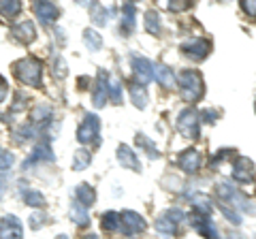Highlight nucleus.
Instances as JSON below:
<instances>
[{"mask_svg":"<svg viewBox=\"0 0 256 239\" xmlns=\"http://www.w3.org/2000/svg\"><path fill=\"white\" fill-rule=\"evenodd\" d=\"M22 11V2H18V0H0V15L2 18H15V15H20Z\"/></svg>","mask_w":256,"mask_h":239,"instance_id":"nucleus-27","label":"nucleus"},{"mask_svg":"<svg viewBox=\"0 0 256 239\" xmlns=\"http://www.w3.org/2000/svg\"><path fill=\"white\" fill-rule=\"evenodd\" d=\"M182 52L186 54L188 58H192V60H205L207 54L212 52V43L207 41V38L196 36V38H190V41L184 43L182 45Z\"/></svg>","mask_w":256,"mask_h":239,"instance_id":"nucleus-10","label":"nucleus"},{"mask_svg":"<svg viewBox=\"0 0 256 239\" xmlns=\"http://www.w3.org/2000/svg\"><path fill=\"white\" fill-rule=\"evenodd\" d=\"M216 118H218V111H214V109H205L201 114V120H203V122H207V124H214Z\"/></svg>","mask_w":256,"mask_h":239,"instance_id":"nucleus-39","label":"nucleus"},{"mask_svg":"<svg viewBox=\"0 0 256 239\" xmlns=\"http://www.w3.org/2000/svg\"><path fill=\"white\" fill-rule=\"evenodd\" d=\"M198 122H201V118H198L196 109L186 107L178 116V130H180V134H184V137L190 139V141H196L198 134H201V130H198Z\"/></svg>","mask_w":256,"mask_h":239,"instance_id":"nucleus-4","label":"nucleus"},{"mask_svg":"<svg viewBox=\"0 0 256 239\" xmlns=\"http://www.w3.org/2000/svg\"><path fill=\"white\" fill-rule=\"evenodd\" d=\"M132 75L139 86L146 88L152 79H154V64L146 58V56H132Z\"/></svg>","mask_w":256,"mask_h":239,"instance_id":"nucleus-8","label":"nucleus"},{"mask_svg":"<svg viewBox=\"0 0 256 239\" xmlns=\"http://www.w3.org/2000/svg\"><path fill=\"white\" fill-rule=\"evenodd\" d=\"M128 94H130V100H132V105L137 109H146L148 107V92H146V88L143 86H139L137 82H130L128 84Z\"/></svg>","mask_w":256,"mask_h":239,"instance_id":"nucleus-19","label":"nucleus"},{"mask_svg":"<svg viewBox=\"0 0 256 239\" xmlns=\"http://www.w3.org/2000/svg\"><path fill=\"white\" fill-rule=\"evenodd\" d=\"M84 239H98V237H96V235H94V233H92V235H86V237H84Z\"/></svg>","mask_w":256,"mask_h":239,"instance_id":"nucleus-42","label":"nucleus"},{"mask_svg":"<svg viewBox=\"0 0 256 239\" xmlns=\"http://www.w3.org/2000/svg\"><path fill=\"white\" fill-rule=\"evenodd\" d=\"M216 194H218V203L230 207V210H239L244 214H250V216H256V207L254 203L248 198L242 190H237L230 182H220L218 184V190H216Z\"/></svg>","mask_w":256,"mask_h":239,"instance_id":"nucleus-1","label":"nucleus"},{"mask_svg":"<svg viewBox=\"0 0 256 239\" xmlns=\"http://www.w3.org/2000/svg\"><path fill=\"white\" fill-rule=\"evenodd\" d=\"M134 13H137V6L132 2L122 4V32L130 34L134 30Z\"/></svg>","mask_w":256,"mask_h":239,"instance_id":"nucleus-22","label":"nucleus"},{"mask_svg":"<svg viewBox=\"0 0 256 239\" xmlns=\"http://www.w3.org/2000/svg\"><path fill=\"white\" fill-rule=\"evenodd\" d=\"M190 222H192V228L196 233H201L205 239H220L218 235V228L212 222V216H205V214H198V212H192L190 214Z\"/></svg>","mask_w":256,"mask_h":239,"instance_id":"nucleus-9","label":"nucleus"},{"mask_svg":"<svg viewBox=\"0 0 256 239\" xmlns=\"http://www.w3.org/2000/svg\"><path fill=\"white\" fill-rule=\"evenodd\" d=\"M178 164H180L182 171H186V173H196V169L201 166V154H198L194 148L184 150V152L180 154V158H178Z\"/></svg>","mask_w":256,"mask_h":239,"instance_id":"nucleus-14","label":"nucleus"},{"mask_svg":"<svg viewBox=\"0 0 256 239\" xmlns=\"http://www.w3.org/2000/svg\"><path fill=\"white\" fill-rule=\"evenodd\" d=\"M218 207H220V212L224 214V218H226L228 222H233V224H242V216H239L235 210H230V207L222 205V203H218Z\"/></svg>","mask_w":256,"mask_h":239,"instance_id":"nucleus-34","label":"nucleus"},{"mask_svg":"<svg viewBox=\"0 0 256 239\" xmlns=\"http://www.w3.org/2000/svg\"><path fill=\"white\" fill-rule=\"evenodd\" d=\"M178 84H180V92L182 98L188 102H196L203 96V77L198 70H182L178 75Z\"/></svg>","mask_w":256,"mask_h":239,"instance_id":"nucleus-3","label":"nucleus"},{"mask_svg":"<svg viewBox=\"0 0 256 239\" xmlns=\"http://www.w3.org/2000/svg\"><path fill=\"white\" fill-rule=\"evenodd\" d=\"M6 92H9V86H6V79L0 75V102L6 98Z\"/></svg>","mask_w":256,"mask_h":239,"instance_id":"nucleus-40","label":"nucleus"},{"mask_svg":"<svg viewBox=\"0 0 256 239\" xmlns=\"http://www.w3.org/2000/svg\"><path fill=\"white\" fill-rule=\"evenodd\" d=\"M0 239H24V226L18 216H4L0 220Z\"/></svg>","mask_w":256,"mask_h":239,"instance_id":"nucleus-13","label":"nucleus"},{"mask_svg":"<svg viewBox=\"0 0 256 239\" xmlns=\"http://www.w3.org/2000/svg\"><path fill=\"white\" fill-rule=\"evenodd\" d=\"M109 15H111V11L105 9V6H100V4H94V6H92V20L98 24V26H105Z\"/></svg>","mask_w":256,"mask_h":239,"instance_id":"nucleus-32","label":"nucleus"},{"mask_svg":"<svg viewBox=\"0 0 256 239\" xmlns=\"http://www.w3.org/2000/svg\"><path fill=\"white\" fill-rule=\"evenodd\" d=\"M75 196H77V203L84 205L86 210L90 205H94V201H96V192H94V188L90 184H79L75 188Z\"/></svg>","mask_w":256,"mask_h":239,"instance_id":"nucleus-21","label":"nucleus"},{"mask_svg":"<svg viewBox=\"0 0 256 239\" xmlns=\"http://www.w3.org/2000/svg\"><path fill=\"white\" fill-rule=\"evenodd\" d=\"M182 220H184V212L182 210H178V207L166 210V212H162V216H158L156 230L160 235H164V237H173V235H178Z\"/></svg>","mask_w":256,"mask_h":239,"instance_id":"nucleus-5","label":"nucleus"},{"mask_svg":"<svg viewBox=\"0 0 256 239\" xmlns=\"http://www.w3.org/2000/svg\"><path fill=\"white\" fill-rule=\"evenodd\" d=\"M233 178L239 184H252L254 182V162L246 156L235 158L233 162Z\"/></svg>","mask_w":256,"mask_h":239,"instance_id":"nucleus-11","label":"nucleus"},{"mask_svg":"<svg viewBox=\"0 0 256 239\" xmlns=\"http://www.w3.org/2000/svg\"><path fill=\"white\" fill-rule=\"evenodd\" d=\"M137 146L146 150V152H148V156L152 158V160H156V158H158V150H156V146H154V143H152V139L143 137V134H137Z\"/></svg>","mask_w":256,"mask_h":239,"instance_id":"nucleus-31","label":"nucleus"},{"mask_svg":"<svg viewBox=\"0 0 256 239\" xmlns=\"http://www.w3.org/2000/svg\"><path fill=\"white\" fill-rule=\"evenodd\" d=\"M68 216H70V220H73L77 226H88V224H90V216H88V210H86L84 205H79V203H75L73 207H70Z\"/></svg>","mask_w":256,"mask_h":239,"instance_id":"nucleus-24","label":"nucleus"},{"mask_svg":"<svg viewBox=\"0 0 256 239\" xmlns=\"http://www.w3.org/2000/svg\"><path fill=\"white\" fill-rule=\"evenodd\" d=\"M30 120H32V124H36V126L50 124V120H52V109H50V105H36L34 109H32Z\"/></svg>","mask_w":256,"mask_h":239,"instance_id":"nucleus-23","label":"nucleus"},{"mask_svg":"<svg viewBox=\"0 0 256 239\" xmlns=\"http://www.w3.org/2000/svg\"><path fill=\"white\" fill-rule=\"evenodd\" d=\"M45 220H47V216H45L43 212H34V214L30 216V220H28V222H30V228H32V230H38V228L45 224Z\"/></svg>","mask_w":256,"mask_h":239,"instance_id":"nucleus-35","label":"nucleus"},{"mask_svg":"<svg viewBox=\"0 0 256 239\" xmlns=\"http://www.w3.org/2000/svg\"><path fill=\"white\" fill-rule=\"evenodd\" d=\"M242 9L250 18H256V0H246V2H242Z\"/></svg>","mask_w":256,"mask_h":239,"instance_id":"nucleus-38","label":"nucleus"},{"mask_svg":"<svg viewBox=\"0 0 256 239\" xmlns=\"http://www.w3.org/2000/svg\"><path fill=\"white\" fill-rule=\"evenodd\" d=\"M22 198L24 203H26L28 207H45V196L38 192V190H24L22 192Z\"/></svg>","mask_w":256,"mask_h":239,"instance_id":"nucleus-26","label":"nucleus"},{"mask_svg":"<svg viewBox=\"0 0 256 239\" xmlns=\"http://www.w3.org/2000/svg\"><path fill=\"white\" fill-rule=\"evenodd\" d=\"M13 154L11 152H4V150H0V169H9V166L13 164Z\"/></svg>","mask_w":256,"mask_h":239,"instance_id":"nucleus-37","label":"nucleus"},{"mask_svg":"<svg viewBox=\"0 0 256 239\" xmlns=\"http://www.w3.org/2000/svg\"><path fill=\"white\" fill-rule=\"evenodd\" d=\"M41 160H54V152H52V148H50V141L38 143V146L32 150L30 158L24 162V169H26V166H32L34 162H41Z\"/></svg>","mask_w":256,"mask_h":239,"instance_id":"nucleus-18","label":"nucleus"},{"mask_svg":"<svg viewBox=\"0 0 256 239\" xmlns=\"http://www.w3.org/2000/svg\"><path fill=\"white\" fill-rule=\"evenodd\" d=\"M58 239H68V237H66V235H60V237H58Z\"/></svg>","mask_w":256,"mask_h":239,"instance_id":"nucleus-43","label":"nucleus"},{"mask_svg":"<svg viewBox=\"0 0 256 239\" xmlns=\"http://www.w3.org/2000/svg\"><path fill=\"white\" fill-rule=\"evenodd\" d=\"M120 233L124 237H137L146 230V220H143L141 214L137 212H122L120 214Z\"/></svg>","mask_w":256,"mask_h":239,"instance_id":"nucleus-6","label":"nucleus"},{"mask_svg":"<svg viewBox=\"0 0 256 239\" xmlns=\"http://www.w3.org/2000/svg\"><path fill=\"white\" fill-rule=\"evenodd\" d=\"M118 162L124 166V169H130V171H134V173H139L141 171V164H139V160H137V156H134V152L128 146H120L118 148Z\"/></svg>","mask_w":256,"mask_h":239,"instance_id":"nucleus-17","label":"nucleus"},{"mask_svg":"<svg viewBox=\"0 0 256 239\" xmlns=\"http://www.w3.org/2000/svg\"><path fill=\"white\" fill-rule=\"evenodd\" d=\"M154 77H156V82L166 88V90H171V88L175 86V82H178V77H175V73L169 68V66H164V64H158L154 66Z\"/></svg>","mask_w":256,"mask_h":239,"instance_id":"nucleus-20","label":"nucleus"},{"mask_svg":"<svg viewBox=\"0 0 256 239\" xmlns=\"http://www.w3.org/2000/svg\"><path fill=\"white\" fill-rule=\"evenodd\" d=\"M54 75L58 79L66 77V64H64V60L60 58V56H56V58H54Z\"/></svg>","mask_w":256,"mask_h":239,"instance_id":"nucleus-36","label":"nucleus"},{"mask_svg":"<svg viewBox=\"0 0 256 239\" xmlns=\"http://www.w3.org/2000/svg\"><path fill=\"white\" fill-rule=\"evenodd\" d=\"M32 9H34L36 18L41 20V24H45V26H50V24H54L60 18V9L54 2H34Z\"/></svg>","mask_w":256,"mask_h":239,"instance_id":"nucleus-16","label":"nucleus"},{"mask_svg":"<svg viewBox=\"0 0 256 239\" xmlns=\"http://www.w3.org/2000/svg\"><path fill=\"white\" fill-rule=\"evenodd\" d=\"M11 34L18 38L20 43H26L30 45L32 41L36 38V30H34V24H32L30 20H24L20 24H15V26L11 28Z\"/></svg>","mask_w":256,"mask_h":239,"instance_id":"nucleus-15","label":"nucleus"},{"mask_svg":"<svg viewBox=\"0 0 256 239\" xmlns=\"http://www.w3.org/2000/svg\"><path fill=\"white\" fill-rule=\"evenodd\" d=\"M109 98L120 105L122 102V84L118 82V79H109Z\"/></svg>","mask_w":256,"mask_h":239,"instance_id":"nucleus-33","label":"nucleus"},{"mask_svg":"<svg viewBox=\"0 0 256 239\" xmlns=\"http://www.w3.org/2000/svg\"><path fill=\"white\" fill-rule=\"evenodd\" d=\"M84 43H86V47L90 52H98L102 47V36L96 32L94 28H86L84 30Z\"/></svg>","mask_w":256,"mask_h":239,"instance_id":"nucleus-25","label":"nucleus"},{"mask_svg":"<svg viewBox=\"0 0 256 239\" xmlns=\"http://www.w3.org/2000/svg\"><path fill=\"white\" fill-rule=\"evenodd\" d=\"M146 30L150 34H158L160 32V20L156 11H148L146 13Z\"/></svg>","mask_w":256,"mask_h":239,"instance_id":"nucleus-30","label":"nucleus"},{"mask_svg":"<svg viewBox=\"0 0 256 239\" xmlns=\"http://www.w3.org/2000/svg\"><path fill=\"white\" fill-rule=\"evenodd\" d=\"M190 6H192L190 2H180V4H178V2H171L169 9H171V11H186V9H190Z\"/></svg>","mask_w":256,"mask_h":239,"instance_id":"nucleus-41","label":"nucleus"},{"mask_svg":"<svg viewBox=\"0 0 256 239\" xmlns=\"http://www.w3.org/2000/svg\"><path fill=\"white\" fill-rule=\"evenodd\" d=\"M92 162V154L88 152V150H77L75 152V158H73V169L75 171H84L88 169Z\"/></svg>","mask_w":256,"mask_h":239,"instance_id":"nucleus-28","label":"nucleus"},{"mask_svg":"<svg viewBox=\"0 0 256 239\" xmlns=\"http://www.w3.org/2000/svg\"><path fill=\"white\" fill-rule=\"evenodd\" d=\"M100 224L105 230H118L120 228V214L118 212H105L100 218Z\"/></svg>","mask_w":256,"mask_h":239,"instance_id":"nucleus-29","label":"nucleus"},{"mask_svg":"<svg viewBox=\"0 0 256 239\" xmlns=\"http://www.w3.org/2000/svg\"><path fill=\"white\" fill-rule=\"evenodd\" d=\"M13 73L22 84H26L30 88H38L41 86V77H43V64H41V60L28 56V58H22L15 62Z\"/></svg>","mask_w":256,"mask_h":239,"instance_id":"nucleus-2","label":"nucleus"},{"mask_svg":"<svg viewBox=\"0 0 256 239\" xmlns=\"http://www.w3.org/2000/svg\"><path fill=\"white\" fill-rule=\"evenodd\" d=\"M109 98V75L105 70H98L96 75V84H94V94H92V102L96 109L105 107V102Z\"/></svg>","mask_w":256,"mask_h":239,"instance_id":"nucleus-12","label":"nucleus"},{"mask_svg":"<svg viewBox=\"0 0 256 239\" xmlns=\"http://www.w3.org/2000/svg\"><path fill=\"white\" fill-rule=\"evenodd\" d=\"M98 132H100V120L94 114H86L84 122L77 128V141L79 143H98Z\"/></svg>","mask_w":256,"mask_h":239,"instance_id":"nucleus-7","label":"nucleus"}]
</instances>
